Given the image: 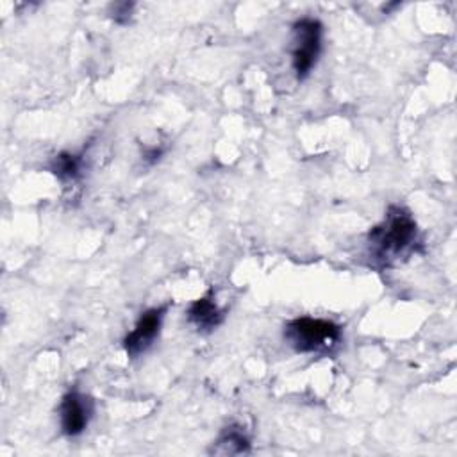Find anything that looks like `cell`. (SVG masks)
I'll list each match as a JSON object with an SVG mask.
<instances>
[{"label": "cell", "mask_w": 457, "mask_h": 457, "mask_svg": "<svg viewBox=\"0 0 457 457\" xmlns=\"http://www.w3.org/2000/svg\"><path fill=\"white\" fill-rule=\"evenodd\" d=\"M284 339L300 353H327L341 341V327L330 320L302 316L286 323Z\"/></svg>", "instance_id": "2"}, {"label": "cell", "mask_w": 457, "mask_h": 457, "mask_svg": "<svg viewBox=\"0 0 457 457\" xmlns=\"http://www.w3.org/2000/svg\"><path fill=\"white\" fill-rule=\"evenodd\" d=\"M250 450V439L241 425H228L221 430L218 439L214 441V453L221 455H236V453H246Z\"/></svg>", "instance_id": "7"}, {"label": "cell", "mask_w": 457, "mask_h": 457, "mask_svg": "<svg viewBox=\"0 0 457 457\" xmlns=\"http://www.w3.org/2000/svg\"><path fill=\"white\" fill-rule=\"evenodd\" d=\"M420 245L414 216L402 205H389L382 221L366 237L368 259L377 268H391L407 261Z\"/></svg>", "instance_id": "1"}, {"label": "cell", "mask_w": 457, "mask_h": 457, "mask_svg": "<svg viewBox=\"0 0 457 457\" xmlns=\"http://www.w3.org/2000/svg\"><path fill=\"white\" fill-rule=\"evenodd\" d=\"M132 7L134 4H129V2H123V4H114L111 5V16L116 23H127L129 18H130V12H132Z\"/></svg>", "instance_id": "9"}, {"label": "cell", "mask_w": 457, "mask_h": 457, "mask_svg": "<svg viewBox=\"0 0 457 457\" xmlns=\"http://www.w3.org/2000/svg\"><path fill=\"white\" fill-rule=\"evenodd\" d=\"M82 166H84L82 155H77L71 152H61L50 162V171L57 179L66 182V180H77L82 173Z\"/></svg>", "instance_id": "8"}, {"label": "cell", "mask_w": 457, "mask_h": 457, "mask_svg": "<svg viewBox=\"0 0 457 457\" xmlns=\"http://www.w3.org/2000/svg\"><path fill=\"white\" fill-rule=\"evenodd\" d=\"M223 318V309H220L211 295L191 302L187 307V320L200 332H212L216 327H220Z\"/></svg>", "instance_id": "6"}, {"label": "cell", "mask_w": 457, "mask_h": 457, "mask_svg": "<svg viewBox=\"0 0 457 457\" xmlns=\"http://www.w3.org/2000/svg\"><path fill=\"white\" fill-rule=\"evenodd\" d=\"M323 25L316 18H300L291 27V64L298 80H303L316 66L321 52Z\"/></svg>", "instance_id": "3"}, {"label": "cell", "mask_w": 457, "mask_h": 457, "mask_svg": "<svg viewBox=\"0 0 457 457\" xmlns=\"http://www.w3.org/2000/svg\"><path fill=\"white\" fill-rule=\"evenodd\" d=\"M95 412V405L91 396L71 389L68 391L59 403V423H61V430L64 436L68 437H75L80 436Z\"/></svg>", "instance_id": "5"}, {"label": "cell", "mask_w": 457, "mask_h": 457, "mask_svg": "<svg viewBox=\"0 0 457 457\" xmlns=\"http://www.w3.org/2000/svg\"><path fill=\"white\" fill-rule=\"evenodd\" d=\"M166 307H152L136 321L134 328L123 339V350L130 359H136L150 350L161 334Z\"/></svg>", "instance_id": "4"}]
</instances>
